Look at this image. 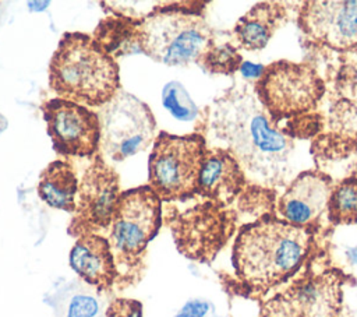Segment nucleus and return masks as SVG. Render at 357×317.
I'll use <instances>...</instances> for the list:
<instances>
[{
    "label": "nucleus",
    "mask_w": 357,
    "mask_h": 317,
    "mask_svg": "<svg viewBox=\"0 0 357 317\" xmlns=\"http://www.w3.org/2000/svg\"><path fill=\"white\" fill-rule=\"evenodd\" d=\"M211 128L254 177L268 184L283 180L294 144L257 96L238 88L227 91L213 102Z\"/></svg>",
    "instance_id": "1"
},
{
    "label": "nucleus",
    "mask_w": 357,
    "mask_h": 317,
    "mask_svg": "<svg viewBox=\"0 0 357 317\" xmlns=\"http://www.w3.org/2000/svg\"><path fill=\"white\" fill-rule=\"evenodd\" d=\"M311 246L308 228L262 218L244 226L233 246L237 278L254 290H268L298 271Z\"/></svg>",
    "instance_id": "2"
},
{
    "label": "nucleus",
    "mask_w": 357,
    "mask_h": 317,
    "mask_svg": "<svg viewBox=\"0 0 357 317\" xmlns=\"http://www.w3.org/2000/svg\"><path fill=\"white\" fill-rule=\"evenodd\" d=\"M49 85L61 99L102 108L120 91L119 64L92 36L67 32L52 56Z\"/></svg>",
    "instance_id": "3"
},
{
    "label": "nucleus",
    "mask_w": 357,
    "mask_h": 317,
    "mask_svg": "<svg viewBox=\"0 0 357 317\" xmlns=\"http://www.w3.org/2000/svg\"><path fill=\"white\" fill-rule=\"evenodd\" d=\"M138 49L166 66H188L215 43L202 15L184 8H155L132 29Z\"/></svg>",
    "instance_id": "4"
},
{
    "label": "nucleus",
    "mask_w": 357,
    "mask_h": 317,
    "mask_svg": "<svg viewBox=\"0 0 357 317\" xmlns=\"http://www.w3.org/2000/svg\"><path fill=\"white\" fill-rule=\"evenodd\" d=\"M206 151L201 134H158L148 161V179L162 201H183L197 194Z\"/></svg>",
    "instance_id": "5"
},
{
    "label": "nucleus",
    "mask_w": 357,
    "mask_h": 317,
    "mask_svg": "<svg viewBox=\"0 0 357 317\" xmlns=\"http://www.w3.org/2000/svg\"><path fill=\"white\" fill-rule=\"evenodd\" d=\"M162 226V200L149 184L120 194L109 228V243L119 267L138 268L148 243Z\"/></svg>",
    "instance_id": "6"
},
{
    "label": "nucleus",
    "mask_w": 357,
    "mask_h": 317,
    "mask_svg": "<svg viewBox=\"0 0 357 317\" xmlns=\"http://www.w3.org/2000/svg\"><path fill=\"white\" fill-rule=\"evenodd\" d=\"M254 85L258 101L275 123L315 109L325 91L324 81L310 64L287 60L265 66Z\"/></svg>",
    "instance_id": "7"
},
{
    "label": "nucleus",
    "mask_w": 357,
    "mask_h": 317,
    "mask_svg": "<svg viewBox=\"0 0 357 317\" xmlns=\"http://www.w3.org/2000/svg\"><path fill=\"white\" fill-rule=\"evenodd\" d=\"M100 120V144L105 154L121 162L151 144L156 121L151 108L126 91H119L98 112Z\"/></svg>",
    "instance_id": "8"
},
{
    "label": "nucleus",
    "mask_w": 357,
    "mask_h": 317,
    "mask_svg": "<svg viewBox=\"0 0 357 317\" xmlns=\"http://www.w3.org/2000/svg\"><path fill=\"white\" fill-rule=\"evenodd\" d=\"M120 179L102 154H96L78 184L68 233L79 237L109 229L120 197Z\"/></svg>",
    "instance_id": "9"
},
{
    "label": "nucleus",
    "mask_w": 357,
    "mask_h": 317,
    "mask_svg": "<svg viewBox=\"0 0 357 317\" xmlns=\"http://www.w3.org/2000/svg\"><path fill=\"white\" fill-rule=\"evenodd\" d=\"M42 112L53 149L59 155L93 158L99 154L100 120L98 113L61 98L46 101Z\"/></svg>",
    "instance_id": "10"
},
{
    "label": "nucleus",
    "mask_w": 357,
    "mask_h": 317,
    "mask_svg": "<svg viewBox=\"0 0 357 317\" xmlns=\"http://www.w3.org/2000/svg\"><path fill=\"white\" fill-rule=\"evenodd\" d=\"M298 24L304 35L333 50H357V0L305 1Z\"/></svg>",
    "instance_id": "11"
},
{
    "label": "nucleus",
    "mask_w": 357,
    "mask_h": 317,
    "mask_svg": "<svg viewBox=\"0 0 357 317\" xmlns=\"http://www.w3.org/2000/svg\"><path fill=\"white\" fill-rule=\"evenodd\" d=\"M343 278L337 271L307 274L294 281L282 297L294 317H339Z\"/></svg>",
    "instance_id": "12"
},
{
    "label": "nucleus",
    "mask_w": 357,
    "mask_h": 317,
    "mask_svg": "<svg viewBox=\"0 0 357 317\" xmlns=\"http://www.w3.org/2000/svg\"><path fill=\"white\" fill-rule=\"evenodd\" d=\"M328 175L308 170L298 175L278 201V212L283 221L308 228L326 209L332 191Z\"/></svg>",
    "instance_id": "13"
},
{
    "label": "nucleus",
    "mask_w": 357,
    "mask_h": 317,
    "mask_svg": "<svg viewBox=\"0 0 357 317\" xmlns=\"http://www.w3.org/2000/svg\"><path fill=\"white\" fill-rule=\"evenodd\" d=\"M70 267L98 292L110 290L119 278V270L109 240L99 233L79 236L70 250Z\"/></svg>",
    "instance_id": "14"
},
{
    "label": "nucleus",
    "mask_w": 357,
    "mask_h": 317,
    "mask_svg": "<svg viewBox=\"0 0 357 317\" xmlns=\"http://www.w3.org/2000/svg\"><path fill=\"white\" fill-rule=\"evenodd\" d=\"M244 172L227 149L206 151L197 194L218 201H229L244 186Z\"/></svg>",
    "instance_id": "15"
},
{
    "label": "nucleus",
    "mask_w": 357,
    "mask_h": 317,
    "mask_svg": "<svg viewBox=\"0 0 357 317\" xmlns=\"http://www.w3.org/2000/svg\"><path fill=\"white\" fill-rule=\"evenodd\" d=\"M284 20L286 11L280 3H258L237 21L233 34L243 49L261 50Z\"/></svg>",
    "instance_id": "16"
},
{
    "label": "nucleus",
    "mask_w": 357,
    "mask_h": 317,
    "mask_svg": "<svg viewBox=\"0 0 357 317\" xmlns=\"http://www.w3.org/2000/svg\"><path fill=\"white\" fill-rule=\"evenodd\" d=\"M78 184L73 166L66 161H54L42 170L38 182V194L49 207L73 214Z\"/></svg>",
    "instance_id": "17"
},
{
    "label": "nucleus",
    "mask_w": 357,
    "mask_h": 317,
    "mask_svg": "<svg viewBox=\"0 0 357 317\" xmlns=\"http://www.w3.org/2000/svg\"><path fill=\"white\" fill-rule=\"evenodd\" d=\"M326 211L333 225L357 223V175H351L333 186Z\"/></svg>",
    "instance_id": "18"
},
{
    "label": "nucleus",
    "mask_w": 357,
    "mask_h": 317,
    "mask_svg": "<svg viewBox=\"0 0 357 317\" xmlns=\"http://www.w3.org/2000/svg\"><path fill=\"white\" fill-rule=\"evenodd\" d=\"M197 64H199L205 71L211 74L231 75L237 70H240L243 64V57L231 43H213L199 57Z\"/></svg>",
    "instance_id": "19"
},
{
    "label": "nucleus",
    "mask_w": 357,
    "mask_h": 317,
    "mask_svg": "<svg viewBox=\"0 0 357 317\" xmlns=\"http://www.w3.org/2000/svg\"><path fill=\"white\" fill-rule=\"evenodd\" d=\"M102 304L99 297L89 289L78 288L61 297L56 306L54 317H99Z\"/></svg>",
    "instance_id": "20"
},
{
    "label": "nucleus",
    "mask_w": 357,
    "mask_h": 317,
    "mask_svg": "<svg viewBox=\"0 0 357 317\" xmlns=\"http://www.w3.org/2000/svg\"><path fill=\"white\" fill-rule=\"evenodd\" d=\"M162 103L169 113L181 121H190L197 116V106L185 88L178 81H170L162 91Z\"/></svg>",
    "instance_id": "21"
},
{
    "label": "nucleus",
    "mask_w": 357,
    "mask_h": 317,
    "mask_svg": "<svg viewBox=\"0 0 357 317\" xmlns=\"http://www.w3.org/2000/svg\"><path fill=\"white\" fill-rule=\"evenodd\" d=\"M333 127L346 134H357V105L343 102L332 119Z\"/></svg>",
    "instance_id": "22"
},
{
    "label": "nucleus",
    "mask_w": 357,
    "mask_h": 317,
    "mask_svg": "<svg viewBox=\"0 0 357 317\" xmlns=\"http://www.w3.org/2000/svg\"><path fill=\"white\" fill-rule=\"evenodd\" d=\"M105 317H142V303L135 299L116 297L109 303Z\"/></svg>",
    "instance_id": "23"
},
{
    "label": "nucleus",
    "mask_w": 357,
    "mask_h": 317,
    "mask_svg": "<svg viewBox=\"0 0 357 317\" xmlns=\"http://www.w3.org/2000/svg\"><path fill=\"white\" fill-rule=\"evenodd\" d=\"M259 317H294L282 295H276L261 306Z\"/></svg>",
    "instance_id": "24"
},
{
    "label": "nucleus",
    "mask_w": 357,
    "mask_h": 317,
    "mask_svg": "<svg viewBox=\"0 0 357 317\" xmlns=\"http://www.w3.org/2000/svg\"><path fill=\"white\" fill-rule=\"evenodd\" d=\"M208 310H209L208 302L194 299L187 302L174 317H205Z\"/></svg>",
    "instance_id": "25"
},
{
    "label": "nucleus",
    "mask_w": 357,
    "mask_h": 317,
    "mask_svg": "<svg viewBox=\"0 0 357 317\" xmlns=\"http://www.w3.org/2000/svg\"><path fill=\"white\" fill-rule=\"evenodd\" d=\"M262 70H264V66H257L250 61H243L240 67V71L243 73L244 77H254V78H258L262 74Z\"/></svg>",
    "instance_id": "26"
}]
</instances>
